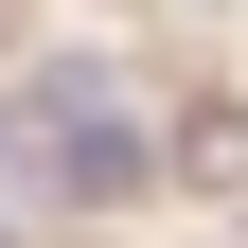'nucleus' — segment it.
Masks as SVG:
<instances>
[{"instance_id": "nucleus-1", "label": "nucleus", "mask_w": 248, "mask_h": 248, "mask_svg": "<svg viewBox=\"0 0 248 248\" xmlns=\"http://www.w3.org/2000/svg\"><path fill=\"white\" fill-rule=\"evenodd\" d=\"M160 160H177V177H248V107H195V124L160 142Z\"/></svg>"}]
</instances>
